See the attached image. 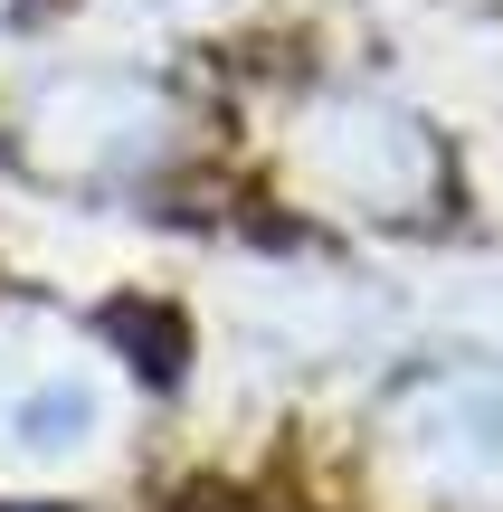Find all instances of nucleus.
<instances>
[{
  "label": "nucleus",
  "instance_id": "nucleus-1",
  "mask_svg": "<svg viewBox=\"0 0 503 512\" xmlns=\"http://www.w3.org/2000/svg\"><path fill=\"white\" fill-rule=\"evenodd\" d=\"M295 162L323 200L361 209V219H428L437 200V143L418 114L380 105V95H323L295 133Z\"/></svg>",
  "mask_w": 503,
  "mask_h": 512
},
{
  "label": "nucleus",
  "instance_id": "nucleus-6",
  "mask_svg": "<svg viewBox=\"0 0 503 512\" xmlns=\"http://www.w3.org/2000/svg\"><path fill=\"white\" fill-rule=\"evenodd\" d=\"M162 512H266V503L228 494V484H190V494H181V503H162Z\"/></svg>",
  "mask_w": 503,
  "mask_h": 512
},
{
  "label": "nucleus",
  "instance_id": "nucleus-7",
  "mask_svg": "<svg viewBox=\"0 0 503 512\" xmlns=\"http://www.w3.org/2000/svg\"><path fill=\"white\" fill-rule=\"evenodd\" d=\"M0 10H10V0H0Z\"/></svg>",
  "mask_w": 503,
  "mask_h": 512
},
{
  "label": "nucleus",
  "instance_id": "nucleus-3",
  "mask_svg": "<svg viewBox=\"0 0 503 512\" xmlns=\"http://www.w3.org/2000/svg\"><path fill=\"white\" fill-rule=\"evenodd\" d=\"M409 456L428 465L447 494L503 503V389H428L409 399Z\"/></svg>",
  "mask_w": 503,
  "mask_h": 512
},
{
  "label": "nucleus",
  "instance_id": "nucleus-2",
  "mask_svg": "<svg viewBox=\"0 0 503 512\" xmlns=\"http://www.w3.org/2000/svg\"><path fill=\"white\" fill-rule=\"evenodd\" d=\"M38 133H67V143H48L67 171L114 181V171H133V162L162 152L171 105L143 86V76H67V86H48V105H38Z\"/></svg>",
  "mask_w": 503,
  "mask_h": 512
},
{
  "label": "nucleus",
  "instance_id": "nucleus-5",
  "mask_svg": "<svg viewBox=\"0 0 503 512\" xmlns=\"http://www.w3.org/2000/svg\"><path fill=\"white\" fill-rule=\"evenodd\" d=\"M114 342H133L143 351V380H171V370H181V323H162V313H143V304H114Z\"/></svg>",
  "mask_w": 503,
  "mask_h": 512
},
{
  "label": "nucleus",
  "instance_id": "nucleus-4",
  "mask_svg": "<svg viewBox=\"0 0 503 512\" xmlns=\"http://www.w3.org/2000/svg\"><path fill=\"white\" fill-rule=\"evenodd\" d=\"M0 427H10L29 456H67L76 437H95V389L67 380V370H48V380H29L10 408H0Z\"/></svg>",
  "mask_w": 503,
  "mask_h": 512
}]
</instances>
